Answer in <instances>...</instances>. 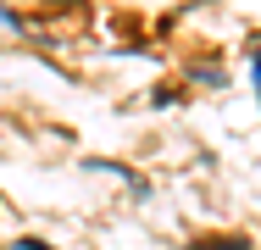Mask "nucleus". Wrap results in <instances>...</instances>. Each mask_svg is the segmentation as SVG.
<instances>
[{
	"label": "nucleus",
	"instance_id": "nucleus-3",
	"mask_svg": "<svg viewBox=\"0 0 261 250\" xmlns=\"http://www.w3.org/2000/svg\"><path fill=\"white\" fill-rule=\"evenodd\" d=\"M256 89H261V56H256Z\"/></svg>",
	"mask_w": 261,
	"mask_h": 250
},
{
	"label": "nucleus",
	"instance_id": "nucleus-2",
	"mask_svg": "<svg viewBox=\"0 0 261 250\" xmlns=\"http://www.w3.org/2000/svg\"><path fill=\"white\" fill-rule=\"evenodd\" d=\"M17 250H50V245H34V239H22V245H17Z\"/></svg>",
	"mask_w": 261,
	"mask_h": 250
},
{
	"label": "nucleus",
	"instance_id": "nucleus-1",
	"mask_svg": "<svg viewBox=\"0 0 261 250\" xmlns=\"http://www.w3.org/2000/svg\"><path fill=\"white\" fill-rule=\"evenodd\" d=\"M200 250H250V239H211V245H200Z\"/></svg>",
	"mask_w": 261,
	"mask_h": 250
}]
</instances>
